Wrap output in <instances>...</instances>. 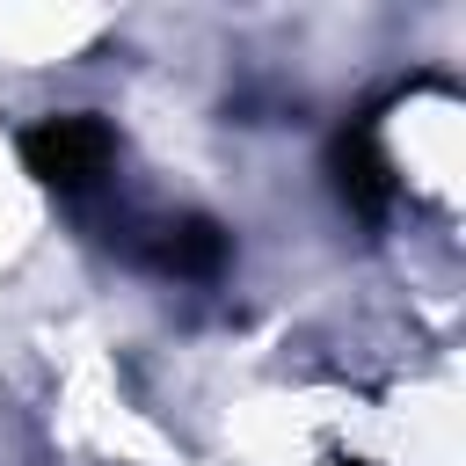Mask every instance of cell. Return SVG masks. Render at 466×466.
Listing matches in <instances>:
<instances>
[{
    "label": "cell",
    "instance_id": "cell-1",
    "mask_svg": "<svg viewBox=\"0 0 466 466\" xmlns=\"http://www.w3.org/2000/svg\"><path fill=\"white\" fill-rule=\"evenodd\" d=\"M109 146H116V138H109V124H95V116H44V124L22 131L29 175H44V182H58V189H80L87 175H102Z\"/></svg>",
    "mask_w": 466,
    "mask_h": 466
}]
</instances>
